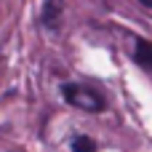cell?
I'll use <instances>...</instances> for the list:
<instances>
[{
    "label": "cell",
    "instance_id": "cell-1",
    "mask_svg": "<svg viewBox=\"0 0 152 152\" xmlns=\"http://www.w3.org/2000/svg\"><path fill=\"white\" fill-rule=\"evenodd\" d=\"M61 96H64L67 104L77 107V110H83V112H96V115H99V112L107 110L104 99H102L94 88L80 86V83H64V86H61Z\"/></svg>",
    "mask_w": 152,
    "mask_h": 152
},
{
    "label": "cell",
    "instance_id": "cell-2",
    "mask_svg": "<svg viewBox=\"0 0 152 152\" xmlns=\"http://www.w3.org/2000/svg\"><path fill=\"white\" fill-rule=\"evenodd\" d=\"M61 11H64V0H45L43 13H40L43 24H45L48 29H59V24H61Z\"/></svg>",
    "mask_w": 152,
    "mask_h": 152
},
{
    "label": "cell",
    "instance_id": "cell-3",
    "mask_svg": "<svg viewBox=\"0 0 152 152\" xmlns=\"http://www.w3.org/2000/svg\"><path fill=\"white\" fill-rule=\"evenodd\" d=\"M134 61L142 69H152V40L136 37V43H134Z\"/></svg>",
    "mask_w": 152,
    "mask_h": 152
},
{
    "label": "cell",
    "instance_id": "cell-4",
    "mask_svg": "<svg viewBox=\"0 0 152 152\" xmlns=\"http://www.w3.org/2000/svg\"><path fill=\"white\" fill-rule=\"evenodd\" d=\"M72 152H96V142L91 136H75L72 144H69Z\"/></svg>",
    "mask_w": 152,
    "mask_h": 152
},
{
    "label": "cell",
    "instance_id": "cell-5",
    "mask_svg": "<svg viewBox=\"0 0 152 152\" xmlns=\"http://www.w3.org/2000/svg\"><path fill=\"white\" fill-rule=\"evenodd\" d=\"M142 5H147V8H152V0H139Z\"/></svg>",
    "mask_w": 152,
    "mask_h": 152
}]
</instances>
